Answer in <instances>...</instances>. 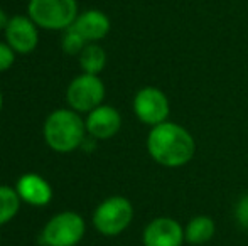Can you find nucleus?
Wrapping results in <instances>:
<instances>
[{
    "mask_svg": "<svg viewBox=\"0 0 248 246\" xmlns=\"http://www.w3.org/2000/svg\"><path fill=\"white\" fill-rule=\"evenodd\" d=\"M150 157L164 167H183L196 152V142L186 128L164 122L155 125L147 137Z\"/></svg>",
    "mask_w": 248,
    "mask_h": 246,
    "instance_id": "nucleus-1",
    "label": "nucleus"
},
{
    "mask_svg": "<svg viewBox=\"0 0 248 246\" xmlns=\"http://www.w3.org/2000/svg\"><path fill=\"white\" fill-rule=\"evenodd\" d=\"M44 137L56 152H71L85 138V123L75 112L58 110L46 120Z\"/></svg>",
    "mask_w": 248,
    "mask_h": 246,
    "instance_id": "nucleus-2",
    "label": "nucleus"
},
{
    "mask_svg": "<svg viewBox=\"0 0 248 246\" xmlns=\"http://www.w3.org/2000/svg\"><path fill=\"white\" fill-rule=\"evenodd\" d=\"M76 0H31L29 15L37 26L46 29L71 27L76 20Z\"/></svg>",
    "mask_w": 248,
    "mask_h": 246,
    "instance_id": "nucleus-3",
    "label": "nucleus"
},
{
    "mask_svg": "<svg viewBox=\"0 0 248 246\" xmlns=\"http://www.w3.org/2000/svg\"><path fill=\"white\" fill-rule=\"evenodd\" d=\"M134 217V209L128 199L120 196L103 201L95 211L93 223L96 230L105 236H117L130 224Z\"/></svg>",
    "mask_w": 248,
    "mask_h": 246,
    "instance_id": "nucleus-4",
    "label": "nucleus"
},
{
    "mask_svg": "<svg viewBox=\"0 0 248 246\" xmlns=\"http://www.w3.org/2000/svg\"><path fill=\"white\" fill-rule=\"evenodd\" d=\"M85 234V221L76 213H61L44 228V243L47 246H75Z\"/></svg>",
    "mask_w": 248,
    "mask_h": 246,
    "instance_id": "nucleus-5",
    "label": "nucleus"
},
{
    "mask_svg": "<svg viewBox=\"0 0 248 246\" xmlns=\"http://www.w3.org/2000/svg\"><path fill=\"white\" fill-rule=\"evenodd\" d=\"M105 96V86L96 74H83L73 79L68 88V101L78 112L98 108Z\"/></svg>",
    "mask_w": 248,
    "mask_h": 246,
    "instance_id": "nucleus-6",
    "label": "nucleus"
},
{
    "mask_svg": "<svg viewBox=\"0 0 248 246\" xmlns=\"http://www.w3.org/2000/svg\"><path fill=\"white\" fill-rule=\"evenodd\" d=\"M134 110L139 120L147 125H160L169 116V100L160 89L144 88L135 95Z\"/></svg>",
    "mask_w": 248,
    "mask_h": 246,
    "instance_id": "nucleus-7",
    "label": "nucleus"
},
{
    "mask_svg": "<svg viewBox=\"0 0 248 246\" xmlns=\"http://www.w3.org/2000/svg\"><path fill=\"white\" fill-rule=\"evenodd\" d=\"M183 241L184 230L172 217H157L144 231L145 246H181Z\"/></svg>",
    "mask_w": 248,
    "mask_h": 246,
    "instance_id": "nucleus-8",
    "label": "nucleus"
},
{
    "mask_svg": "<svg viewBox=\"0 0 248 246\" xmlns=\"http://www.w3.org/2000/svg\"><path fill=\"white\" fill-rule=\"evenodd\" d=\"M5 37L9 46L17 53H31L37 46V30L27 17L16 15L5 27Z\"/></svg>",
    "mask_w": 248,
    "mask_h": 246,
    "instance_id": "nucleus-9",
    "label": "nucleus"
},
{
    "mask_svg": "<svg viewBox=\"0 0 248 246\" xmlns=\"http://www.w3.org/2000/svg\"><path fill=\"white\" fill-rule=\"evenodd\" d=\"M120 113L113 106H98L90 113L88 120H86V130L95 138L105 140V138L113 137L120 130Z\"/></svg>",
    "mask_w": 248,
    "mask_h": 246,
    "instance_id": "nucleus-10",
    "label": "nucleus"
},
{
    "mask_svg": "<svg viewBox=\"0 0 248 246\" xmlns=\"http://www.w3.org/2000/svg\"><path fill=\"white\" fill-rule=\"evenodd\" d=\"M85 41H98L110 30V20L100 10H88L81 14L71 26Z\"/></svg>",
    "mask_w": 248,
    "mask_h": 246,
    "instance_id": "nucleus-11",
    "label": "nucleus"
},
{
    "mask_svg": "<svg viewBox=\"0 0 248 246\" xmlns=\"http://www.w3.org/2000/svg\"><path fill=\"white\" fill-rule=\"evenodd\" d=\"M17 192L24 201L34 204V206H44L49 203L52 196L49 184L36 174L22 175L17 182Z\"/></svg>",
    "mask_w": 248,
    "mask_h": 246,
    "instance_id": "nucleus-12",
    "label": "nucleus"
},
{
    "mask_svg": "<svg viewBox=\"0 0 248 246\" xmlns=\"http://www.w3.org/2000/svg\"><path fill=\"white\" fill-rule=\"evenodd\" d=\"M216 231L215 221L209 216H196L187 223L184 230V240L191 245H202L213 238Z\"/></svg>",
    "mask_w": 248,
    "mask_h": 246,
    "instance_id": "nucleus-13",
    "label": "nucleus"
},
{
    "mask_svg": "<svg viewBox=\"0 0 248 246\" xmlns=\"http://www.w3.org/2000/svg\"><path fill=\"white\" fill-rule=\"evenodd\" d=\"M107 62V54L100 46H86L79 54V64L86 71V74H98L101 69L105 68Z\"/></svg>",
    "mask_w": 248,
    "mask_h": 246,
    "instance_id": "nucleus-14",
    "label": "nucleus"
},
{
    "mask_svg": "<svg viewBox=\"0 0 248 246\" xmlns=\"http://www.w3.org/2000/svg\"><path fill=\"white\" fill-rule=\"evenodd\" d=\"M19 211V192L0 186V224L10 221Z\"/></svg>",
    "mask_w": 248,
    "mask_h": 246,
    "instance_id": "nucleus-15",
    "label": "nucleus"
},
{
    "mask_svg": "<svg viewBox=\"0 0 248 246\" xmlns=\"http://www.w3.org/2000/svg\"><path fill=\"white\" fill-rule=\"evenodd\" d=\"M62 49L68 54H71V56H75V54L81 53V51L85 49V39H83L75 29L69 27L64 39H62Z\"/></svg>",
    "mask_w": 248,
    "mask_h": 246,
    "instance_id": "nucleus-16",
    "label": "nucleus"
},
{
    "mask_svg": "<svg viewBox=\"0 0 248 246\" xmlns=\"http://www.w3.org/2000/svg\"><path fill=\"white\" fill-rule=\"evenodd\" d=\"M14 62V51L10 46L0 43V71H5Z\"/></svg>",
    "mask_w": 248,
    "mask_h": 246,
    "instance_id": "nucleus-17",
    "label": "nucleus"
},
{
    "mask_svg": "<svg viewBox=\"0 0 248 246\" xmlns=\"http://www.w3.org/2000/svg\"><path fill=\"white\" fill-rule=\"evenodd\" d=\"M236 217L243 228H248V194L240 199L238 206H236Z\"/></svg>",
    "mask_w": 248,
    "mask_h": 246,
    "instance_id": "nucleus-18",
    "label": "nucleus"
},
{
    "mask_svg": "<svg viewBox=\"0 0 248 246\" xmlns=\"http://www.w3.org/2000/svg\"><path fill=\"white\" fill-rule=\"evenodd\" d=\"M7 24H9V19H7L5 12H3V10L0 9V29H5Z\"/></svg>",
    "mask_w": 248,
    "mask_h": 246,
    "instance_id": "nucleus-19",
    "label": "nucleus"
},
{
    "mask_svg": "<svg viewBox=\"0 0 248 246\" xmlns=\"http://www.w3.org/2000/svg\"><path fill=\"white\" fill-rule=\"evenodd\" d=\"M0 108H2V95H0Z\"/></svg>",
    "mask_w": 248,
    "mask_h": 246,
    "instance_id": "nucleus-20",
    "label": "nucleus"
}]
</instances>
